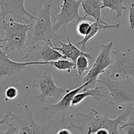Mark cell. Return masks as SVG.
Masks as SVG:
<instances>
[{
  "instance_id": "1",
  "label": "cell",
  "mask_w": 134,
  "mask_h": 134,
  "mask_svg": "<svg viewBox=\"0 0 134 134\" xmlns=\"http://www.w3.org/2000/svg\"><path fill=\"white\" fill-rule=\"evenodd\" d=\"M133 110L134 105H130L116 119H111L107 113L101 115L97 110L91 109L90 113L88 115L81 113L85 116L82 124L77 125L70 122L69 128L78 130L81 134H93L101 129L106 130L109 134H120L118 131V126L127 120Z\"/></svg>"
},
{
  "instance_id": "2",
  "label": "cell",
  "mask_w": 134,
  "mask_h": 134,
  "mask_svg": "<svg viewBox=\"0 0 134 134\" xmlns=\"http://www.w3.org/2000/svg\"><path fill=\"white\" fill-rule=\"evenodd\" d=\"M37 20L34 23L30 30V33L28 34L26 46L32 45L39 42H43L49 44L52 42V39L63 37L53 31L51 24V6L45 2H42L40 7L37 9Z\"/></svg>"
},
{
  "instance_id": "3",
  "label": "cell",
  "mask_w": 134,
  "mask_h": 134,
  "mask_svg": "<svg viewBox=\"0 0 134 134\" xmlns=\"http://www.w3.org/2000/svg\"><path fill=\"white\" fill-rule=\"evenodd\" d=\"M32 87L38 89L39 94L36 97L41 102L51 103L59 102L69 89L62 88L55 85L52 77L51 68L49 65H41L35 74Z\"/></svg>"
},
{
  "instance_id": "4",
  "label": "cell",
  "mask_w": 134,
  "mask_h": 134,
  "mask_svg": "<svg viewBox=\"0 0 134 134\" xmlns=\"http://www.w3.org/2000/svg\"><path fill=\"white\" fill-rule=\"evenodd\" d=\"M97 82L106 86L110 96V104L127 103L134 105V82L130 77L113 79L109 77L101 75Z\"/></svg>"
},
{
  "instance_id": "5",
  "label": "cell",
  "mask_w": 134,
  "mask_h": 134,
  "mask_svg": "<svg viewBox=\"0 0 134 134\" xmlns=\"http://www.w3.org/2000/svg\"><path fill=\"white\" fill-rule=\"evenodd\" d=\"M34 23L25 24L16 22L13 18H9L8 22H2V28L5 33L3 39V42H7L5 52L9 50H17L22 53L24 47L26 45L28 31L32 27Z\"/></svg>"
},
{
  "instance_id": "6",
  "label": "cell",
  "mask_w": 134,
  "mask_h": 134,
  "mask_svg": "<svg viewBox=\"0 0 134 134\" xmlns=\"http://www.w3.org/2000/svg\"><path fill=\"white\" fill-rule=\"evenodd\" d=\"M81 3V0H63L59 11L51 13V16L55 20V24L53 26L55 32L56 33L60 28L66 32L70 22L73 20L79 22L83 19L79 13Z\"/></svg>"
},
{
  "instance_id": "7",
  "label": "cell",
  "mask_w": 134,
  "mask_h": 134,
  "mask_svg": "<svg viewBox=\"0 0 134 134\" xmlns=\"http://www.w3.org/2000/svg\"><path fill=\"white\" fill-rule=\"evenodd\" d=\"M115 61L109 67V78L120 79L134 77V51L128 48L126 51H113Z\"/></svg>"
},
{
  "instance_id": "8",
  "label": "cell",
  "mask_w": 134,
  "mask_h": 134,
  "mask_svg": "<svg viewBox=\"0 0 134 134\" xmlns=\"http://www.w3.org/2000/svg\"><path fill=\"white\" fill-rule=\"evenodd\" d=\"M113 42H110L106 44H102L101 46V51L97 56L95 61L93 63L91 68L89 69L88 73L83 78L82 82H91V88L95 87V83L97 82L99 77L102 75V73L106 71L108 68L113 64L111 58V50L113 46ZM89 85V87H90Z\"/></svg>"
},
{
  "instance_id": "9",
  "label": "cell",
  "mask_w": 134,
  "mask_h": 134,
  "mask_svg": "<svg viewBox=\"0 0 134 134\" xmlns=\"http://www.w3.org/2000/svg\"><path fill=\"white\" fill-rule=\"evenodd\" d=\"M27 54L24 58L26 62H50L60 59H66L60 52L53 48L46 43H36L32 45L26 46Z\"/></svg>"
},
{
  "instance_id": "10",
  "label": "cell",
  "mask_w": 134,
  "mask_h": 134,
  "mask_svg": "<svg viewBox=\"0 0 134 134\" xmlns=\"http://www.w3.org/2000/svg\"><path fill=\"white\" fill-rule=\"evenodd\" d=\"M25 112L22 115H16L12 113L13 122L19 126L20 130L17 134H47L49 126H42L34 120L32 110L26 105Z\"/></svg>"
},
{
  "instance_id": "11",
  "label": "cell",
  "mask_w": 134,
  "mask_h": 134,
  "mask_svg": "<svg viewBox=\"0 0 134 134\" xmlns=\"http://www.w3.org/2000/svg\"><path fill=\"white\" fill-rule=\"evenodd\" d=\"M24 3V0H0V16L2 22H5V17L8 14H12L19 20L20 23H22L23 21L28 22L26 17L37 20V17L26 10Z\"/></svg>"
},
{
  "instance_id": "12",
  "label": "cell",
  "mask_w": 134,
  "mask_h": 134,
  "mask_svg": "<svg viewBox=\"0 0 134 134\" xmlns=\"http://www.w3.org/2000/svg\"><path fill=\"white\" fill-rule=\"evenodd\" d=\"M3 40L0 37V79L10 77L18 74L23 69L28 65H40V62H18L11 60L10 56L7 52L2 51L1 43Z\"/></svg>"
},
{
  "instance_id": "13",
  "label": "cell",
  "mask_w": 134,
  "mask_h": 134,
  "mask_svg": "<svg viewBox=\"0 0 134 134\" xmlns=\"http://www.w3.org/2000/svg\"><path fill=\"white\" fill-rule=\"evenodd\" d=\"M91 85V82H86L85 84H82L78 86V88L72 90H68V92L63 96V98L59 101L58 103L55 104H51L49 107H44L42 110V115H53V114L59 113H63L64 111H68L69 109L72 108V102L75 96L79 92L84 90L86 86H89Z\"/></svg>"
},
{
  "instance_id": "14",
  "label": "cell",
  "mask_w": 134,
  "mask_h": 134,
  "mask_svg": "<svg viewBox=\"0 0 134 134\" xmlns=\"http://www.w3.org/2000/svg\"><path fill=\"white\" fill-rule=\"evenodd\" d=\"M67 41H68V43H65L60 41V40L58 41V42L61 45L60 47L54 46L52 42L49 43V44L53 48L60 52L66 58H69L71 60V62H72L74 64H76L78 58L80 56H84L89 59L92 58L91 55L90 53H87V52L81 51L79 48H78V47H76L74 44H72V42L70 40L69 37H67Z\"/></svg>"
},
{
  "instance_id": "15",
  "label": "cell",
  "mask_w": 134,
  "mask_h": 134,
  "mask_svg": "<svg viewBox=\"0 0 134 134\" xmlns=\"http://www.w3.org/2000/svg\"><path fill=\"white\" fill-rule=\"evenodd\" d=\"M120 23H114L112 24H109L106 23V22L102 19L98 20L95 21L94 22H92L91 26L90 29L89 30L87 35L83 38L78 43V45L81 46V51L85 52V50L87 49L86 44L90 39L94 37L101 30H106V29L110 28H115L118 29L120 27Z\"/></svg>"
},
{
  "instance_id": "16",
  "label": "cell",
  "mask_w": 134,
  "mask_h": 134,
  "mask_svg": "<svg viewBox=\"0 0 134 134\" xmlns=\"http://www.w3.org/2000/svg\"><path fill=\"white\" fill-rule=\"evenodd\" d=\"M81 7L84 11L83 18L86 19L87 16H91L96 20L102 19L101 17V0H84L81 1Z\"/></svg>"
},
{
  "instance_id": "17",
  "label": "cell",
  "mask_w": 134,
  "mask_h": 134,
  "mask_svg": "<svg viewBox=\"0 0 134 134\" xmlns=\"http://www.w3.org/2000/svg\"><path fill=\"white\" fill-rule=\"evenodd\" d=\"M103 86H95L94 88H84V91L80 92L76 94L72 102V107H75L77 105L80 104L81 102L84 100L87 97H92L97 101H99L100 98L103 97L102 94Z\"/></svg>"
},
{
  "instance_id": "18",
  "label": "cell",
  "mask_w": 134,
  "mask_h": 134,
  "mask_svg": "<svg viewBox=\"0 0 134 134\" xmlns=\"http://www.w3.org/2000/svg\"><path fill=\"white\" fill-rule=\"evenodd\" d=\"M123 0H102L101 9L109 8L111 12H116V17H120L122 16L123 10L127 9L123 5Z\"/></svg>"
},
{
  "instance_id": "19",
  "label": "cell",
  "mask_w": 134,
  "mask_h": 134,
  "mask_svg": "<svg viewBox=\"0 0 134 134\" xmlns=\"http://www.w3.org/2000/svg\"><path fill=\"white\" fill-rule=\"evenodd\" d=\"M42 65H49L50 66H53L58 70L66 71L68 73H70L73 69L76 68V64L66 59H60L56 61L50 62H42Z\"/></svg>"
},
{
  "instance_id": "20",
  "label": "cell",
  "mask_w": 134,
  "mask_h": 134,
  "mask_svg": "<svg viewBox=\"0 0 134 134\" xmlns=\"http://www.w3.org/2000/svg\"><path fill=\"white\" fill-rule=\"evenodd\" d=\"M92 22L87 20L83 18L82 20L77 22L76 24V31L81 36L85 37L87 35L89 30L91 26Z\"/></svg>"
},
{
  "instance_id": "21",
  "label": "cell",
  "mask_w": 134,
  "mask_h": 134,
  "mask_svg": "<svg viewBox=\"0 0 134 134\" xmlns=\"http://www.w3.org/2000/svg\"><path fill=\"white\" fill-rule=\"evenodd\" d=\"M87 58L85 56H80L78 58L76 62V68L77 69V75H76L80 76L85 71L89 70V62Z\"/></svg>"
},
{
  "instance_id": "22",
  "label": "cell",
  "mask_w": 134,
  "mask_h": 134,
  "mask_svg": "<svg viewBox=\"0 0 134 134\" xmlns=\"http://www.w3.org/2000/svg\"><path fill=\"white\" fill-rule=\"evenodd\" d=\"M119 128L120 130H124L126 134H134V110Z\"/></svg>"
},
{
  "instance_id": "23",
  "label": "cell",
  "mask_w": 134,
  "mask_h": 134,
  "mask_svg": "<svg viewBox=\"0 0 134 134\" xmlns=\"http://www.w3.org/2000/svg\"><path fill=\"white\" fill-rule=\"evenodd\" d=\"M18 96V91L16 87L10 86L5 89V100H13L15 99Z\"/></svg>"
},
{
  "instance_id": "24",
  "label": "cell",
  "mask_w": 134,
  "mask_h": 134,
  "mask_svg": "<svg viewBox=\"0 0 134 134\" xmlns=\"http://www.w3.org/2000/svg\"><path fill=\"white\" fill-rule=\"evenodd\" d=\"M13 122V116H12V113L11 111H7L6 113L3 115V117L0 120V126L1 124H12Z\"/></svg>"
},
{
  "instance_id": "25",
  "label": "cell",
  "mask_w": 134,
  "mask_h": 134,
  "mask_svg": "<svg viewBox=\"0 0 134 134\" xmlns=\"http://www.w3.org/2000/svg\"><path fill=\"white\" fill-rule=\"evenodd\" d=\"M129 21H130V26L132 30L134 29V6L133 4L131 5L130 7V13H129Z\"/></svg>"
},
{
  "instance_id": "26",
  "label": "cell",
  "mask_w": 134,
  "mask_h": 134,
  "mask_svg": "<svg viewBox=\"0 0 134 134\" xmlns=\"http://www.w3.org/2000/svg\"><path fill=\"white\" fill-rule=\"evenodd\" d=\"M17 130V127L14 126L12 124H10L8 125V128L6 131H3L0 132V134H14V132H16Z\"/></svg>"
},
{
  "instance_id": "27",
  "label": "cell",
  "mask_w": 134,
  "mask_h": 134,
  "mask_svg": "<svg viewBox=\"0 0 134 134\" xmlns=\"http://www.w3.org/2000/svg\"><path fill=\"white\" fill-rule=\"evenodd\" d=\"M56 134H72L71 132L68 130L66 129V128H63V129H60L56 132Z\"/></svg>"
},
{
  "instance_id": "28",
  "label": "cell",
  "mask_w": 134,
  "mask_h": 134,
  "mask_svg": "<svg viewBox=\"0 0 134 134\" xmlns=\"http://www.w3.org/2000/svg\"><path fill=\"white\" fill-rule=\"evenodd\" d=\"M95 134H109V132L105 129H101L96 132Z\"/></svg>"
},
{
  "instance_id": "29",
  "label": "cell",
  "mask_w": 134,
  "mask_h": 134,
  "mask_svg": "<svg viewBox=\"0 0 134 134\" xmlns=\"http://www.w3.org/2000/svg\"><path fill=\"white\" fill-rule=\"evenodd\" d=\"M133 6H134V2H133Z\"/></svg>"
},
{
  "instance_id": "30",
  "label": "cell",
  "mask_w": 134,
  "mask_h": 134,
  "mask_svg": "<svg viewBox=\"0 0 134 134\" xmlns=\"http://www.w3.org/2000/svg\"><path fill=\"white\" fill-rule=\"evenodd\" d=\"M0 120H1V119H0Z\"/></svg>"
}]
</instances>
